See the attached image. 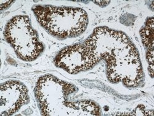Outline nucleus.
<instances>
[{
  "label": "nucleus",
  "instance_id": "3",
  "mask_svg": "<svg viewBox=\"0 0 154 116\" xmlns=\"http://www.w3.org/2000/svg\"><path fill=\"white\" fill-rule=\"evenodd\" d=\"M32 11L41 26L49 34L61 40L79 36L88 24L86 12L81 8L39 5Z\"/></svg>",
  "mask_w": 154,
  "mask_h": 116
},
{
  "label": "nucleus",
  "instance_id": "6",
  "mask_svg": "<svg viewBox=\"0 0 154 116\" xmlns=\"http://www.w3.org/2000/svg\"><path fill=\"white\" fill-rule=\"evenodd\" d=\"M30 101L28 89L24 84L16 80L2 83L0 96V114L12 115Z\"/></svg>",
  "mask_w": 154,
  "mask_h": 116
},
{
  "label": "nucleus",
  "instance_id": "1",
  "mask_svg": "<svg viewBox=\"0 0 154 116\" xmlns=\"http://www.w3.org/2000/svg\"><path fill=\"white\" fill-rule=\"evenodd\" d=\"M83 44L98 62H106L107 77L111 83L122 82L128 88L138 87L143 83L139 52L123 32L97 27Z\"/></svg>",
  "mask_w": 154,
  "mask_h": 116
},
{
  "label": "nucleus",
  "instance_id": "5",
  "mask_svg": "<svg viewBox=\"0 0 154 116\" xmlns=\"http://www.w3.org/2000/svg\"><path fill=\"white\" fill-rule=\"evenodd\" d=\"M98 61L82 44H76L62 49L54 59L56 67L69 74H76L93 68Z\"/></svg>",
  "mask_w": 154,
  "mask_h": 116
},
{
  "label": "nucleus",
  "instance_id": "8",
  "mask_svg": "<svg viewBox=\"0 0 154 116\" xmlns=\"http://www.w3.org/2000/svg\"><path fill=\"white\" fill-rule=\"evenodd\" d=\"M146 59L149 64L148 71L150 76L153 78V49L147 50Z\"/></svg>",
  "mask_w": 154,
  "mask_h": 116
},
{
  "label": "nucleus",
  "instance_id": "9",
  "mask_svg": "<svg viewBox=\"0 0 154 116\" xmlns=\"http://www.w3.org/2000/svg\"><path fill=\"white\" fill-rule=\"evenodd\" d=\"M93 3H96L99 6L101 7H104L107 5H108L110 2V1H93Z\"/></svg>",
  "mask_w": 154,
  "mask_h": 116
},
{
  "label": "nucleus",
  "instance_id": "4",
  "mask_svg": "<svg viewBox=\"0 0 154 116\" xmlns=\"http://www.w3.org/2000/svg\"><path fill=\"white\" fill-rule=\"evenodd\" d=\"M4 36L17 57L24 61H34L44 50L28 16H17L11 19L6 25Z\"/></svg>",
  "mask_w": 154,
  "mask_h": 116
},
{
  "label": "nucleus",
  "instance_id": "7",
  "mask_svg": "<svg viewBox=\"0 0 154 116\" xmlns=\"http://www.w3.org/2000/svg\"><path fill=\"white\" fill-rule=\"evenodd\" d=\"M153 17H149L146 20L143 27L140 30L141 39H142L143 43L147 50L153 49Z\"/></svg>",
  "mask_w": 154,
  "mask_h": 116
},
{
  "label": "nucleus",
  "instance_id": "2",
  "mask_svg": "<svg viewBox=\"0 0 154 116\" xmlns=\"http://www.w3.org/2000/svg\"><path fill=\"white\" fill-rule=\"evenodd\" d=\"M72 83L46 75L38 79L35 95L43 115H99L98 105L91 100L70 101L69 96L76 92Z\"/></svg>",
  "mask_w": 154,
  "mask_h": 116
}]
</instances>
